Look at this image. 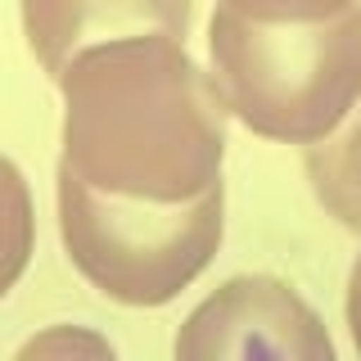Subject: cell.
I'll use <instances>...</instances> for the list:
<instances>
[{
	"label": "cell",
	"mask_w": 361,
	"mask_h": 361,
	"mask_svg": "<svg viewBox=\"0 0 361 361\" xmlns=\"http://www.w3.org/2000/svg\"><path fill=\"white\" fill-rule=\"evenodd\" d=\"M68 172L149 203L195 199L221 180L226 104L176 37L86 45L59 77Z\"/></svg>",
	"instance_id": "1"
},
{
	"label": "cell",
	"mask_w": 361,
	"mask_h": 361,
	"mask_svg": "<svg viewBox=\"0 0 361 361\" xmlns=\"http://www.w3.org/2000/svg\"><path fill=\"white\" fill-rule=\"evenodd\" d=\"M208 50L226 113L267 140H321L361 95L357 5L325 23H253L221 5L208 27Z\"/></svg>",
	"instance_id": "2"
},
{
	"label": "cell",
	"mask_w": 361,
	"mask_h": 361,
	"mask_svg": "<svg viewBox=\"0 0 361 361\" xmlns=\"http://www.w3.org/2000/svg\"><path fill=\"white\" fill-rule=\"evenodd\" d=\"M59 235L68 262L122 307H163L208 271L226 231L221 180L195 199L149 203L95 190L59 163Z\"/></svg>",
	"instance_id": "3"
},
{
	"label": "cell",
	"mask_w": 361,
	"mask_h": 361,
	"mask_svg": "<svg viewBox=\"0 0 361 361\" xmlns=\"http://www.w3.org/2000/svg\"><path fill=\"white\" fill-rule=\"evenodd\" d=\"M176 357H298L330 361L334 343L302 293L276 276H235L199 302L176 330Z\"/></svg>",
	"instance_id": "4"
},
{
	"label": "cell",
	"mask_w": 361,
	"mask_h": 361,
	"mask_svg": "<svg viewBox=\"0 0 361 361\" xmlns=\"http://www.w3.org/2000/svg\"><path fill=\"white\" fill-rule=\"evenodd\" d=\"M23 37L50 82L86 45L127 37H176L185 41L195 0H18Z\"/></svg>",
	"instance_id": "5"
},
{
	"label": "cell",
	"mask_w": 361,
	"mask_h": 361,
	"mask_svg": "<svg viewBox=\"0 0 361 361\" xmlns=\"http://www.w3.org/2000/svg\"><path fill=\"white\" fill-rule=\"evenodd\" d=\"M302 172L312 180V195L325 212L361 235V109L338 122L330 135L307 145Z\"/></svg>",
	"instance_id": "6"
},
{
	"label": "cell",
	"mask_w": 361,
	"mask_h": 361,
	"mask_svg": "<svg viewBox=\"0 0 361 361\" xmlns=\"http://www.w3.org/2000/svg\"><path fill=\"white\" fill-rule=\"evenodd\" d=\"M37 244V212L23 172L0 154V298L23 280Z\"/></svg>",
	"instance_id": "7"
},
{
	"label": "cell",
	"mask_w": 361,
	"mask_h": 361,
	"mask_svg": "<svg viewBox=\"0 0 361 361\" xmlns=\"http://www.w3.org/2000/svg\"><path fill=\"white\" fill-rule=\"evenodd\" d=\"M221 5L253 23H325L357 0H221Z\"/></svg>",
	"instance_id": "8"
},
{
	"label": "cell",
	"mask_w": 361,
	"mask_h": 361,
	"mask_svg": "<svg viewBox=\"0 0 361 361\" xmlns=\"http://www.w3.org/2000/svg\"><path fill=\"white\" fill-rule=\"evenodd\" d=\"M54 348H90L95 357H104V353H109V343H99V338H86V334L54 330V334H45V338H32V343L23 348V357H32V353H54Z\"/></svg>",
	"instance_id": "9"
},
{
	"label": "cell",
	"mask_w": 361,
	"mask_h": 361,
	"mask_svg": "<svg viewBox=\"0 0 361 361\" xmlns=\"http://www.w3.org/2000/svg\"><path fill=\"white\" fill-rule=\"evenodd\" d=\"M343 316H348V334H353V348L361 353V253L353 262V276H348V302H343Z\"/></svg>",
	"instance_id": "10"
}]
</instances>
